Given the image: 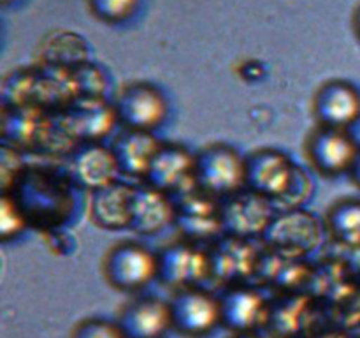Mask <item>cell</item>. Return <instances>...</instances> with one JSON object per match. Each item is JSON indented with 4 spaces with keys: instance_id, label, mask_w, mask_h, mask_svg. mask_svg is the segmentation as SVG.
<instances>
[{
    "instance_id": "6da1fadb",
    "label": "cell",
    "mask_w": 360,
    "mask_h": 338,
    "mask_svg": "<svg viewBox=\"0 0 360 338\" xmlns=\"http://www.w3.org/2000/svg\"><path fill=\"white\" fill-rule=\"evenodd\" d=\"M304 173L276 148H257L245 155V189L266 197L276 206L297 196V187Z\"/></svg>"
},
{
    "instance_id": "7a4b0ae2",
    "label": "cell",
    "mask_w": 360,
    "mask_h": 338,
    "mask_svg": "<svg viewBox=\"0 0 360 338\" xmlns=\"http://www.w3.org/2000/svg\"><path fill=\"white\" fill-rule=\"evenodd\" d=\"M101 273L115 291L139 292L157 280V254L136 239H122L104 252Z\"/></svg>"
},
{
    "instance_id": "3957f363",
    "label": "cell",
    "mask_w": 360,
    "mask_h": 338,
    "mask_svg": "<svg viewBox=\"0 0 360 338\" xmlns=\"http://www.w3.org/2000/svg\"><path fill=\"white\" fill-rule=\"evenodd\" d=\"M193 183L221 201L245 189V157L227 143H210L195 151Z\"/></svg>"
},
{
    "instance_id": "277c9868",
    "label": "cell",
    "mask_w": 360,
    "mask_h": 338,
    "mask_svg": "<svg viewBox=\"0 0 360 338\" xmlns=\"http://www.w3.org/2000/svg\"><path fill=\"white\" fill-rule=\"evenodd\" d=\"M116 118L123 129L155 132L167 120L169 104L164 92L150 81H129L112 99Z\"/></svg>"
},
{
    "instance_id": "5b68a950",
    "label": "cell",
    "mask_w": 360,
    "mask_h": 338,
    "mask_svg": "<svg viewBox=\"0 0 360 338\" xmlns=\"http://www.w3.org/2000/svg\"><path fill=\"white\" fill-rule=\"evenodd\" d=\"M323 232V222H320L315 215L292 208L274 215L262 239L267 250L304 259V256L311 254L320 245Z\"/></svg>"
},
{
    "instance_id": "8992f818",
    "label": "cell",
    "mask_w": 360,
    "mask_h": 338,
    "mask_svg": "<svg viewBox=\"0 0 360 338\" xmlns=\"http://www.w3.org/2000/svg\"><path fill=\"white\" fill-rule=\"evenodd\" d=\"M157 280L172 292L202 287L210 280V254L197 243L178 239L157 254Z\"/></svg>"
},
{
    "instance_id": "52a82bcc",
    "label": "cell",
    "mask_w": 360,
    "mask_h": 338,
    "mask_svg": "<svg viewBox=\"0 0 360 338\" xmlns=\"http://www.w3.org/2000/svg\"><path fill=\"white\" fill-rule=\"evenodd\" d=\"M210 254V280L227 287L250 284L255 280L262 250L253 239L221 234L207 249Z\"/></svg>"
},
{
    "instance_id": "ba28073f",
    "label": "cell",
    "mask_w": 360,
    "mask_h": 338,
    "mask_svg": "<svg viewBox=\"0 0 360 338\" xmlns=\"http://www.w3.org/2000/svg\"><path fill=\"white\" fill-rule=\"evenodd\" d=\"M359 148L350 130L315 125L306 136L302 150L313 171L333 178L350 173Z\"/></svg>"
},
{
    "instance_id": "9c48e42d",
    "label": "cell",
    "mask_w": 360,
    "mask_h": 338,
    "mask_svg": "<svg viewBox=\"0 0 360 338\" xmlns=\"http://www.w3.org/2000/svg\"><path fill=\"white\" fill-rule=\"evenodd\" d=\"M174 225L183 239L202 245L213 243L224 234L220 201L197 187L174 197Z\"/></svg>"
},
{
    "instance_id": "30bf717a",
    "label": "cell",
    "mask_w": 360,
    "mask_h": 338,
    "mask_svg": "<svg viewBox=\"0 0 360 338\" xmlns=\"http://www.w3.org/2000/svg\"><path fill=\"white\" fill-rule=\"evenodd\" d=\"M118 123L112 102L102 95H77L60 116L62 130L81 144L102 143Z\"/></svg>"
},
{
    "instance_id": "8fae6325",
    "label": "cell",
    "mask_w": 360,
    "mask_h": 338,
    "mask_svg": "<svg viewBox=\"0 0 360 338\" xmlns=\"http://www.w3.org/2000/svg\"><path fill=\"white\" fill-rule=\"evenodd\" d=\"M169 301L172 330L186 338H202L220 326V299L202 287L172 292Z\"/></svg>"
},
{
    "instance_id": "7c38bea8",
    "label": "cell",
    "mask_w": 360,
    "mask_h": 338,
    "mask_svg": "<svg viewBox=\"0 0 360 338\" xmlns=\"http://www.w3.org/2000/svg\"><path fill=\"white\" fill-rule=\"evenodd\" d=\"M224 234L245 239L262 238L276 215V206L266 197L243 189L220 201Z\"/></svg>"
},
{
    "instance_id": "4fadbf2b",
    "label": "cell",
    "mask_w": 360,
    "mask_h": 338,
    "mask_svg": "<svg viewBox=\"0 0 360 338\" xmlns=\"http://www.w3.org/2000/svg\"><path fill=\"white\" fill-rule=\"evenodd\" d=\"M220 326L232 334H253L267 326L271 303L250 284L225 289L220 296Z\"/></svg>"
},
{
    "instance_id": "5bb4252c",
    "label": "cell",
    "mask_w": 360,
    "mask_h": 338,
    "mask_svg": "<svg viewBox=\"0 0 360 338\" xmlns=\"http://www.w3.org/2000/svg\"><path fill=\"white\" fill-rule=\"evenodd\" d=\"M315 125L350 130L360 120V90L352 81L327 80L311 97Z\"/></svg>"
},
{
    "instance_id": "9a60e30c",
    "label": "cell",
    "mask_w": 360,
    "mask_h": 338,
    "mask_svg": "<svg viewBox=\"0 0 360 338\" xmlns=\"http://www.w3.org/2000/svg\"><path fill=\"white\" fill-rule=\"evenodd\" d=\"M115 323L123 338H165L172 330L167 299L136 294L116 310Z\"/></svg>"
},
{
    "instance_id": "2e32d148",
    "label": "cell",
    "mask_w": 360,
    "mask_h": 338,
    "mask_svg": "<svg viewBox=\"0 0 360 338\" xmlns=\"http://www.w3.org/2000/svg\"><path fill=\"white\" fill-rule=\"evenodd\" d=\"M193 169H195V154H192L181 143L162 141L143 182L176 197L178 194L195 187Z\"/></svg>"
},
{
    "instance_id": "e0dca14e",
    "label": "cell",
    "mask_w": 360,
    "mask_h": 338,
    "mask_svg": "<svg viewBox=\"0 0 360 338\" xmlns=\"http://www.w3.org/2000/svg\"><path fill=\"white\" fill-rule=\"evenodd\" d=\"M174 197L148 183L134 185L130 203V229L141 236L158 234L174 225Z\"/></svg>"
},
{
    "instance_id": "ac0fdd59",
    "label": "cell",
    "mask_w": 360,
    "mask_h": 338,
    "mask_svg": "<svg viewBox=\"0 0 360 338\" xmlns=\"http://www.w3.org/2000/svg\"><path fill=\"white\" fill-rule=\"evenodd\" d=\"M122 175L111 146L102 143L81 144L70 157L69 176L88 192L116 182Z\"/></svg>"
},
{
    "instance_id": "d6986e66",
    "label": "cell",
    "mask_w": 360,
    "mask_h": 338,
    "mask_svg": "<svg viewBox=\"0 0 360 338\" xmlns=\"http://www.w3.org/2000/svg\"><path fill=\"white\" fill-rule=\"evenodd\" d=\"M134 185L116 180L102 189L88 192V217L97 227L108 231L130 229V203Z\"/></svg>"
},
{
    "instance_id": "ffe728a7",
    "label": "cell",
    "mask_w": 360,
    "mask_h": 338,
    "mask_svg": "<svg viewBox=\"0 0 360 338\" xmlns=\"http://www.w3.org/2000/svg\"><path fill=\"white\" fill-rule=\"evenodd\" d=\"M160 143L162 141L155 137L153 132L123 129L109 146L118 162L120 173L143 182Z\"/></svg>"
},
{
    "instance_id": "44dd1931",
    "label": "cell",
    "mask_w": 360,
    "mask_h": 338,
    "mask_svg": "<svg viewBox=\"0 0 360 338\" xmlns=\"http://www.w3.org/2000/svg\"><path fill=\"white\" fill-rule=\"evenodd\" d=\"M255 280L281 294L299 292L309 280V266L301 257L283 256L273 250H262Z\"/></svg>"
},
{
    "instance_id": "7402d4cb",
    "label": "cell",
    "mask_w": 360,
    "mask_h": 338,
    "mask_svg": "<svg viewBox=\"0 0 360 338\" xmlns=\"http://www.w3.org/2000/svg\"><path fill=\"white\" fill-rule=\"evenodd\" d=\"M323 227L329 238L340 245L359 249L360 246V199L341 197L327 208L323 215Z\"/></svg>"
},
{
    "instance_id": "603a6c76",
    "label": "cell",
    "mask_w": 360,
    "mask_h": 338,
    "mask_svg": "<svg viewBox=\"0 0 360 338\" xmlns=\"http://www.w3.org/2000/svg\"><path fill=\"white\" fill-rule=\"evenodd\" d=\"M143 0H84V6L95 20L105 25H122L132 20Z\"/></svg>"
},
{
    "instance_id": "cb8c5ba5",
    "label": "cell",
    "mask_w": 360,
    "mask_h": 338,
    "mask_svg": "<svg viewBox=\"0 0 360 338\" xmlns=\"http://www.w3.org/2000/svg\"><path fill=\"white\" fill-rule=\"evenodd\" d=\"M28 220L11 192H2L0 199V238L4 242L18 238L27 229Z\"/></svg>"
},
{
    "instance_id": "d4e9b609",
    "label": "cell",
    "mask_w": 360,
    "mask_h": 338,
    "mask_svg": "<svg viewBox=\"0 0 360 338\" xmlns=\"http://www.w3.org/2000/svg\"><path fill=\"white\" fill-rule=\"evenodd\" d=\"M69 338H123V334L115 320L102 319V317H86L74 324Z\"/></svg>"
},
{
    "instance_id": "484cf974",
    "label": "cell",
    "mask_w": 360,
    "mask_h": 338,
    "mask_svg": "<svg viewBox=\"0 0 360 338\" xmlns=\"http://www.w3.org/2000/svg\"><path fill=\"white\" fill-rule=\"evenodd\" d=\"M348 176H350L352 183H354L357 189H360V148L357 151V157H355L354 164H352V169H350V173H348Z\"/></svg>"
},
{
    "instance_id": "4316f807",
    "label": "cell",
    "mask_w": 360,
    "mask_h": 338,
    "mask_svg": "<svg viewBox=\"0 0 360 338\" xmlns=\"http://www.w3.org/2000/svg\"><path fill=\"white\" fill-rule=\"evenodd\" d=\"M352 30H354L355 37H357L360 42V4L355 7L354 14H352Z\"/></svg>"
},
{
    "instance_id": "83f0119b",
    "label": "cell",
    "mask_w": 360,
    "mask_h": 338,
    "mask_svg": "<svg viewBox=\"0 0 360 338\" xmlns=\"http://www.w3.org/2000/svg\"><path fill=\"white\" fill-rule=\"evenodd\" d=\"M231 338H255L253 334H232Z\"/></svg>"
},
{
    "instance_id": "f1b7e54d",
    "label": "cell",
    "mask_w": 360,
    "mask_h": 338,
    "mask_svg": "<svg viewBox=\"0 0 360 338\" xmlns=\"http://www.w3.org/2000/svg\"><path fill=\"white\" fill-rule=\"evenodd\" d=\"M13 2H16V0H2L4 6H9V4H13Z\"/></svg>"
}]
</instances>
